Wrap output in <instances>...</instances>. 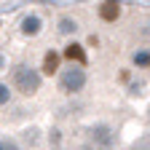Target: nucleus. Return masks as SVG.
<instances>
[{"mask_svg": "<svg viewBox=\"0 0 150 150\" xmlns=\"http://www.w3.org/2000/svg\"><path fill=\"white\" fill-rule=\"evenodd\" d=\"M86 86V70L78 67V64H70L67 70H62L59 75V88L64 94H75V91H81Z\"/></svg>", "mask_w": 150, "mask_h": 150, "instance_id": "f03ea898", "label": "nucleus"}, {"mask_svg": "<svg viewBox=\"0 0 150 150\" xmlns=\"http://www.w3.org/2000/svg\"><path fill=\"white\" fill-rule=\"evenodd\" d=\"M11 99V91H8V86H3V83H0V105H6Z\"/></svg>", "mask_w": 150, "mask_h": 150, "instance_id": "f8f14e48", "label": "nucleus"}, {"mask_svg": "<svg viewBox=\"0 0 150 150\" xmlns=\"http://www.w3.org/2000/svg\"><path fill=\"white\" fill-rule=\"evenodd\" d=\"M0 67H3V59H0Z\"/></svg>", "mask_w": 150, "mask_h": 150, "instance_id": "4468645a", "label": "nucleus"}, {"mask_svg": "<svg viewBox=\"0 0 150 150\" xmlns=\"http://www.w3.org/2000/svg\"><path fill=\"white\" fill-rule=\"evenodd\" d=\"M13 86L22 91V94L32 97V94L40 88V72L32 70V67H27V64H19L13 70Z\"/></svg>", "mask_w": 150, "mask_h": 150, "instance_id": "f257e3e1", "label": "nucleus"}, {"mask_svg": "<svg viewBox=\"0 0 150 150\" xmlns=\"http://www.w3.org/2000/svg\"><path fill=\"white\" fill-rule=\"evenodd\" d=\"M24 142H27V145H38V131H35V129L24 131Z\"/></svg>", "mask_w": 150, "mask_h": 150, "instance_id": "9b49d317", "label": "nucleus"}, {"mask_svg": "<svg viewBox=\"0 0 150 150\" xmlns=\"http://www.w3.org/2000/svg\"><path fill=\"white\" fill-rule=\"evenodd\" d=\"M134 62H137L139 67H147V64H150V54H147V51H142V54H134Z\"/></svg>", "mask_w": 150, "mask_h": 150, "instance_id": "1a4fd4ad", "label": "nucleus"}, {"mask_svg": "<svg viewBox=\"0 0 150 150\" xmlns=\"http://www.w3.org/2000/svg\"><path fill=\"white\" fill-rule=\"evenodd\" d=\"M0 150H19V145L8 137H0Z\"/></svg>", "mask_w": 150, "mask_h": 150, "instance_id": "9d476101", "label": "nucleus"}, {"mask_svg": "<svg viewBox=\"0 0 150 150\" xmlns=\"http://www.w3.org/2000/svg\"><path fill=\"white\" fill-rule=\"evenodd\" d=\"M99 16L105 19V22H115V19L121 16V3H102L99 6Z\"/></svg>", "mask_w": 150, "mask_h": 150, "instance_id": "39448f33", "label": "nucleus"}, {"mask_svg": "<svg viewBox=\"0 0 150 150\" xmlns=\"http://www.w3.org/2000/svg\"><path fill=\"white\" fill-rule=\"evenodd\" d=\"M88 134H91V142L94 145H97L99 150H112V147H115V131H112L107 123H97V126H91V131H88Z\"/></svg>", "mask_w": 150, "mask_h": 150, "instance_id": "7ed1b4c3", "label": "nucleus"}, {"mask_svg": "<svg viewBox=\"0 0 150 150\" xmlns=\"http://www.w3.org/2000/svg\"><path fill=\"white\" fill-rule=\"evenodd\" d=\"M51 142L59 145V131H56V129H51Z\"/></svg>", "mask_w": 150, "mask_h": 150, "instance_id": "ddd939ff", "label": "nucleus"}, {"mask_svg": "<svg viewBox=\"0 0 150 150\" xmlns=\"http://www.w3.org/2000/svg\"><path fill=\"white\" fill-rule=\"evenodd\" d=\"M22 30H24V35H38L40 32V19L38 16H27L22 22Z\"/></svg>", "mask_w": 150, "mask_h": 150, "instance_id": "0eeeda50", "label": "nucleus"}, {"mask_svg": "<svg viewBox=\"0 0 150 150\" xmlns=\"http://www.w3.org/2000/svg\"><path fill=\"white\" fill-rule=\"evenodd\" d=\"M64 59H70L72 64L83 67V64H86V51H83V46H78V43H70V46L64 48Z\"/></svg>", "mask_w": 150, "mask_h": 150, "instance_id": "20e7f679", "label": "nucleus"}, {"mask_svg": "<svg viewBox=\"0 0 150 150\" xmlns=\"http://www.w3.org/2000/svg\"><path fill=\"white\" fill-rule=\"evenodd\" d=\"M75 30H78V22H75V19H70V16L59 19V32H62V35H70V32H75Z\"/></svg>", "mask_w": 150, "mask_h": 150, "instance_id": "6e6552de", "label": "nucleus"}, {"mask_svg": "<svg viewBox=\"0 0 150 150\" xmlns=\"http://www.w3.org/2000/svg\"><path fill=\"white\" fill-rule=\"evenodd\" d=\"M56 70H59V54H56V51H48L46 59H43V72L46 75H54Z\"/></svg>", "mask_w": 150, "mask_h": 150, "instance_id": "423d86ee", "label": "nucleus"}]
</instances>
